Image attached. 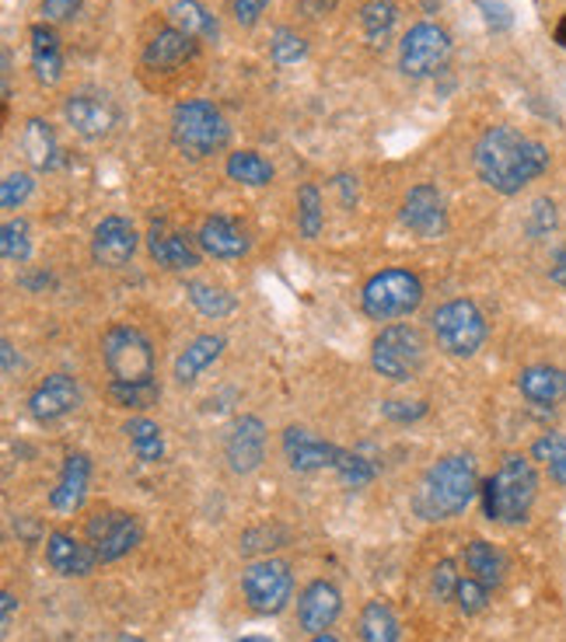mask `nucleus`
I'll return each mask as SVG.
<instances>
[{"label": "nucleus", "mask_w": 566, "mask_h": 642, "mask_svg": "<svg viewBox=\"0 0 566 642\" xmlns=\"http://www.w3.org/2000/svg\"><path fill=\"white\" fill-rule=\"evenodd\" d=\"M472 161H475V175L493 192L514 196L549 168V147L535 137H525L514 126H490L479 137Z\"/></svg>", "instance_id": "nucleus-1"}, {"label": "nucleus", "mask_w": 566, "mask_h": 642, "mask_svg": "<svg viewBox=\"0 0 566 642\" xmlns=\"http://www.w3.org/2000/svg\"><path fill=\"white\" fill-rule=\"evenodd\" d=\"M475 493H479L475 461L469 454H448L438 464H430L427 475L420 478L417 493H412V511L430 524L451 520L469 511Z\"/></svg>", "instance_id": "nucleus-2"}, {"label": "nucleus", "mask_w": 566, "mask_h": 642, "mask_svg": "<svg viewBox=\"0 0 566 642\" xmlns=\"http://www.w3.org/2000/svg\"><path fill=\"white\" fill-rule=\"evenodd\" d=\"M483 511L500 524H525L538 496V472L528 457L507 454L493 478L483 482Z\"/></svg>", "instance_id": "nucleus-3"}, {"label": "nucleus", "mask_w": 566, "mask_h": 642, "mask_svg": "<svg viewBox=\"0 0 566 642\" xmlns=\"http://www.w3.org/2000/svg\"><path fill=\"white\" fill-rule=\"evenodd\" d=\"M171 144H176L186 158L203 161L210 154H221L231 144V126L224 113L207 98L179 102L171 113Z\"/></svg>", "instance_id": "nucleus-4"}, {"label": "nucleus", "mask_w": 566, "mask_h": 642, "mask_svg": "<svg viewBox=\"0 0 566 642\" xmlns=\"http://www.w3.org/2000/svg\"><path fill=\"white\" fill-rule=\"evenodd\" d=\"M423 304V283L409 270H381L364 283L360 307L375 322H396L409 318Z\"/></svg>", "instance_id": "nucleus-5"}, {"label": "nucleus", "mask_w": 566, "mask_h": 642, "mask_svg": "<svg viewBox=\"0 0 566 642\" xmlns=\"http://www.w3.org/2000/svg\"><path fill=\"white\" fill-rule=\"evenodd\" d=\"M427 364V343L412 325H385L371 343V367L391 385L412 381Z\"/></svg>", "instance_id": "nucleus-6"}, {"label": "nucleus", "mask_w": 566, "mask_h": 642, "mask_svg": "<svg viewBox=\"0 0 566 642\" xmlns=\"http://www.w3.org/2000/svg\"><path fill=\"white\" fill-rule=\"evenodd\" d=\"M430 328H433L438 346L448 352V357H459V360L475 357L486 343V318H483V312H479V304L469 297L441 304L430 318Z\"/></svg>", "instance_id": "nucleus-7"}, {"label": "nucleus", "mask_w": 566, "mask_h": 642, "mask_svg": "<svg viewBox=\"0 0 566 642\" xmlns=\"http://www.w3.org/2000/svg\"><path fill=\"white\" fill-rule=\"evenodd\" d=\"M102 360L113 381H155V349L134 325H113L105 331Z\"/></svg>", "instance_id": "nucleus-8"}, {"label": "nucleus", "mask_w": 566, "mask_h": 642, "mask_svg": "<svg viewBox=\"0 0 566 642\" xmlns=\"http://www.w3.org/2000/svg\"><path fill=\"white\" fill-rule=\"evenodd\" d=\"M451 60V35L448 29L433 25V21H420L412 25L399 42V71L409 81H427L441 74Z\"/></svg>", "instance_id": "nucleus-9"}, {"label": "nucleus", "mask_w": 566, "mask_h": 642, "mask_svg": "<svg viewBox=\"0 0 566 642\" xmlns=\"http://www.w3.org/2000/svg\"><path fill=\"white\" fill-rule=\"evenodd\" d=\"M242 593H245V604L255 614H280L291 604V593H294L291 566L283 559H270V556L249 562L242 572Z\"/></svg>", "instance_id": "nucleus-10"}, {"label": "nucleus", "mask_w": 566, "mask_h": 642, "mask_svg": "<svg viewBox=\"0 0 566 642\" xmlns=\"http://www.w3.org/2000/svg\"><path fill=\"white\" fill-rule=\"evenodd\" d=\"M63 119H67V126L77 133V137L102 140L116 129L119 108L105 92H88V87H84V92H74V95H67V102H63Z\"/></svg>", "instance_id": "nucleus-11"}, {"label": "nucleus", "mask_w": 566, "mask_h": 642, "mask_svg": "<svg viewBox=\"0 0 566 642\" xmlns=\"http://www.w3.org/2000/svg\"><path fill=\"white\" fill-rule=\"evenodd\" d=\"M144 538V527L134 514H123V511H105L95 514L88 520V541L98 548V559L102 562H116L123 556H129Z\"/></svg>", "instance_id": "nucleus-12"}, {"label": "nucleus", "mask_w": 566, "mask_h": 642, "mask_svg": "<svg viewBox=\"0 0 566 642\" xmlns=\"http://www.w3.org/2000/svg\"><path fill=\"white\" fill-rule=\"evenodd\" d=\"M402 224L423 241L441 238L448 231V210H444L441 189L430 182L412 186L402 199Z\"/></svg>", "instance_id": "nucleus-13"}, {"label": "nucleus", "mask_w": 566, "mask_h": 642, "mask_svg": "<svg viewBox=\"0 0 566 642\" xmlns=\"http://www.w3.org/2000/svg\"><path fill=\"white\" fill-rule=\"evenodd\" d=\"M228 469L234 475H252L266 461V423L259 415H238L224 444Z\"/></svg>", "instance_id": "nucleus-14"}, {"label": "nucleus", "mask_w": 566, "mask_h": 642, "mask_svg": "<svg viewBox=\"0 0 566 642\" xmlns=\"http://www.w3.org/2000/svg\"><path fill=\"white\" fill-rule=\"evenodd\" d=\"M140 234L126 217H105L92 234V259L105 270H123V265L137 255Z\"/></svg>", "instance_id": "nucleus-15"}, {"label": "nucleus", "mask_w": 566, "mask_h": 642, "mask_svg": "<svg viewBox=\"0 0 566 642\" xmlns=\"http://www.w3.org/2000/svg\"><path fill=\"white\" fill-rule=\"evenodd\" d=\"M339 451L343 448L315 436L312 430H304V427H287V430H283V457H287V464H291L294 472L308 475V472H322V469H336Z\"/></svg>", "instance_id": "nucleus-16"}, {"label": "nucleus", "mask_w": 566, "mask_h": 642, "mask_svg": "<svg viewBox=\"0 0 566 642\" xmlns=\"http://www.w3.org/2000/svg\"><path fill=\"white\" fill-rule=\"evenodd\" d=\"M81 402V388L71 373H50L46 381H39L29 394V412L35 423H56V419L71 415Z\"/></svg>", "instance_id": "nucleus-17"}, {"label": "nucleus", "mask_w": 566, "mask_h": 642, "mask_svg": "<svg viewBox=\"0 0 566 642\" xmlns=\"http://www.w3.org/2000/svg\"><path fill=\"white\" fill-rule=\"evenodd\" d=\"M343 611V593L329 583V580H315L304 587V593L297 597V622L304 632L322 635L336 625V618Z\"/></svg>", "instance_id": "nucleus-18"}, {"label": "nucleus", "mask_w": 566, "mask_h": 642, "mask_svg": "<svg viewBox=\"0 0 566 642\" xmlns=\"http://www.w3.org/2000/svg\"><path fill=\"white\" fill-rule=\"evenodd\" d=\"M147 252H150V259L171 273H189L203 259L196 238H189L182 231H171L168 224H155V231L147 234Z\"/></svg>", "instance_id": "nucleus-19"}, {"label": "nucleus", "mask_w": 566, "mask_h": 642, "mask_svg": "<svg viewBox=\"0 0 566 642\" xmlns=\"http://www.w3.org/2000/svg\"><path fill=\"white\" fill-rule=\"evenodd\" d=\"M46 562L60 577H88L102 559L92 541H77L67 530H53L46 538Z\"/></svg>", "instance_id": "nucleus-20"}, {"label": "nucleus", "mask_w": 566, "mask_h": 642, "mask_svg": "<svg viewBox=\"0 0 566 642\" xmlns=\"http://www.w3.org/2000/svg\"><path fill=\"white\" fill-rule=\"evenodd\" d=\"M196 53H200V39H192L179 29H158V35L147 42L144 50V66L147 71H158V74H168V71H179L182 63H189Z\"/></svg>", "instance_id": "nucleus-21"}, {"label": "nucleus", "mask_w": 566, "mask_h": 642, "mask_svg": "<svg viewBox=\"0 0 566 642\" xmlns=\"http://www.w3.org/2000/svg\"><path fill=\"white\" fill-rule=\"evenodd\" d=\"M196 245H200L203 255L210 259H221V262H231V259H242L249 255V234L234 224L231 217H207L200 224V234H196Z\"/></svg>", "instance_id": "nucleus-22"}, {"label": "nucleus", "mask_w": 566, "mask_h": 642, "mask_svg": "<svg viewBox=\"0 0 566 642\" xmlns=\"http://www.w3.org/2000/svg\"><path fill=\"white\" fill-rule=\"evenodd\" d=\"M88 482H92V461L88 454H71L63 461V472L56 485L50 490V506L56 514H77L88 496Z\"/></svg>", "instance_id": "nucleus-23"}, {"label": "nucleus", "mask_w": 566, "mask_h": 642, "mask_svg": "<svg viewBox=\"0 0 566 642\" xmlns=\"http://www.w3.org/2000/svg\"><path fill=\"white\" fill-rule=\"evenodd\" d=\"M29 53H32L35 81L53 87L63 77V50H60V35L50 21H35L29 29Z\"/></svg>", "instance_id": "nucleus-24"}, {"label": "nucleus", "mask_w": 566, "mask_h": 642, "mask_svg": "<svg viewBox=\"0 0 566 642\" xmlns=\"http://www.w3.org/2000/svg\"><path fill=\"white\" fill-rule=\"evenodd\" d=\"M517 388H521V394H525L532 406L553 409L559 398L566 394V373L549 367V364H535L528 370H521Z\"/></svg>", "instance_id": "nucleus-25"}, {"label": "nucleus", "mask_w": 566, "mask_h": 642, "mask_svg": "<svg viewBox=\"0 0 566 642\" xmlns=\"http://www.w3.org/2000/svg\"><path fill=\"white\" fill-rule=\"evenodd\" d=\"M228 346L224 336H200V339H192L179 357H176V370H171V378H176L179 385H192L200 373L221 357Z\"/></svg>", "instance_id": "nucleus-26"}, {"label": "nucleus", "mask_w": 566, "mask_h": 642, "mask_svg": "<svg viewBox=\"0 0 566 642\" xmlns=\"http://www.w3.org/2000/svg\"><path fill=\"white\" fill-rule=\"evenodd\" d=\"M465 569H469V577H475L479 583H486L490 590H496L507 577V559L496 545L475 538V541L465 545Z\"/></svg>", "instance_id": "nucleus-27"}, {"label": "nucleus", "mask_w": 566, "mask_h": 642, "mask_svg": "<svg viewBox=\"0 0 566 642\" xmlns=\"http://www.w3.org/2000/svg\"><path fill=\"white\" fill-rule=\"evenodd\" d=\"M21 150L25 158L32 161V168L39 171H50L60 161V144H56V133L46 119H29L25 129H21Z\"/></svg>", "instance_id": "nucleus-28"}, {"label": "nucleus", "mask_w": 566, "mask_h": 642, "mask_svg": "<svg viewBox=\"0 0 566 642\" xmlns=\"http://www.w3.org/2000/svg\"><path fill=\"white\" fill-rule=\"evenodd\" d=\"M168 25L192 39H217V18L200 4V0H176L168 8Z\"/></svg>", "instance_id": "nucleus-29"}, {"label": "nucleus", "mask_w": 566, "mask_h": 642, "mask_svg": "<svg viewBox=\"0 0 566 642\" xmlns=\"http://www.w3.org/2000/svg\"><path fill=\"white\" fill-rule=\"evenodd\" d=\"M123 433L129 436V444H134L137 461H144V464H158V461L165 457V433H161V427L155 423V419H147V415L126 419V423H123Z\"/></svg>", "instance_id": "nucleus-30"}, {"label": "nucleus", "mask_w": 566, "mask_h": 642, "mask_svg": "<svg viewBox=\"0 0 566 642\" xmlns=\"http://www.w3.org/2000/svg\"><path fill=\"white\" fill-rule=\"evenodd\" d=\"M224 171H228L231 182L249 186V189H263V186L273 182V165L259 150H234V154H228Z\"/></svg>", "instance_id": "nucleus-31"}, {"label": "nucleus", "mask_w": 566, "mask_h": 642, "mask_svg": "<svg viewBox=\"0 0 566 642\" xmlns=\"http://www.w3.org/2000/svg\"><path fill=\"white\" fill-rule=\"evenodd\" d=\"M399 618L385 601H367L360 611V642H399Z\"/></svg>", "instance_id": "nucleus-32"}, {"label": "nucleus", "mask_w": 566, "mask_h": 642, "mask_svg": "<svg viewBox=\"0 0 566 642\" xmlns=\"http://www.w3.org/2000/svg\"><path fill=\"white\" fill-rule=\"evenodd\" d=\"M399 25V8L391 0H367L360 8V29L371 46H385Z\"/></svg>", "instance_id": "nucleus-33"}, {"label": "nucleus", "mask_w": 566, "mask_h": 642, "mask_svg": "<svg viewBox=\"0 0 566 642\" xmlns=\"http://www.w3.org/2000/svg\"><path fill=\"white\" fill-rule=\"evenodd\" d=\"M161 388L158 381H113L108 385V402L126 412H144L150 406H158Z\"/></svg>", "instance_id": "nucleus-34"}, {"label": "nucleus", "mask_w": 566, "mask_h": 642, "mask_svg": "<svg viewBox=\"0 0 566 642\" xmlns=\"http://www.w3.org/2000/svg\"><path fill=\"white\" fill-rule=\"evenodd\" d=\"M186 294H189V304L200 312L203 318H228L234 307H238V301H234V294H228L224 286H213V283H189L186 286Z\"/></svg>", "instance_id": "nucleus-35"}, {"label": "nucleus", "mask_w": 566, "mask_h": 642, "mask_svg": "<svg viewBox=\"0 0 566 642\" xmlns=\"http://www.w3.org/2000/svg\"><path fill=\"white\" fill-rule=\"evenodd\" d=\"M297 228L308 241H315L325 228V203H322L318 186H312V182H304L297 189Z\"/></svg>", "instance_id": "nucleus-36"}, {"label": "nucleus", "mask_w": 566, "mask_h": 642, "mask_svg": "<svg viewBox=\"0 0 566 642\" xmlns=\"http://www.w3.org/2000/svg\"><path fill=\"white\" fill-rule=\"evenodd\" d=\"M0 255H4L8 262H29L32 255V228L29 220L21 217H11L4 220V228H0Z\"/></svg>", "instance_id": "nucleus-37"}, {"label": "nucleus", "mask_w": 566, "mask_h": 642, "mask_svg": "<svg viewBox=\"0 0 566 642\" xmlns=\"http://www.w3.org/2000/svg\"><path fill=\"white\" fill-rule=\"evenodd\" d=\"M532 457L549 469L556 485H566V433H546L532 444Z\"/></svg>", "instance_id": "nucleus-38"}, {"label": "nucleus", "mask_w": 566, "mask_h": 642, "mask_svg": "<svg viewBox=\"0 0 566 642\" xmlns=\"http://www.w3.org/2000/svg\"><path fill=\"white\" fill-rule=\"evenodd\" d=\"M270 56L276 66H294L308 56V42H304L294 29H276L270 39Z\"/></svg>", "instance_id": "nucleus-39"}, {"label": "nucleus", "mask_w": 566, "mask_h": 642, "mask_svg": "<svg viewBox=\"0 0 566 642\" xmlns=\"http://www.w3.org/2000/svg\"><path fill=\"white\" fill-rule=\"evenodd\" d=\"M346 485H354V490H360V485H367L375 478V464L354 454V451H339V461H336V469H333Z\"/></svg>", "instance_id": "nucleus-40"}, {"label": "nucleus", "mask_w": 566, "mask_h": 642, "mask_svg": "<svg viewBox=\"0 0 566 642\" xmlns=\"http://www.w3.org/2000/svg\"><path fill=\"white\" fill-rule=\"evenodd\" d=\"M35 189V179L29 171H11L4 182H0V207L4 210H21L25 207V199L32 196Z\"/></svg>", "instance_id": "nucleus-41"}, {"label": "nucleus", "mask_w": 566, "mask_h": 642, "mask_svg": "<svg viewBox=\"0 0 566 642\" xmlns=\"http://www.w3.org/2000/svg\"><path fill=\"white\" fill-rule=\"evenodd\" d=\"M454 601H459L462 614H479V611H486V604H490V587L479 583L475 577H462L459 590H454Z\"/></svg>", "instance_id": "nucleus-42"}, {"label": "nucleus", "mask_w": 566, "mask_h": 642, "mask_svg": "<svg viewBox=\"0 0 566 642\" xmlns=\"http://www.w3.org/2000/svg\"><path fill=\"white\" fill-rule=\"evenodd\" d=\"M459 566H454L451 559L438 562V569H433V577H430V593H433V601H454V590H459V572H454Z\"/></svg>", "instance_id": "nucleus-43"}, {"label": "nucleus", "mask_w": 566, "mask_h": 642, "mask_svg": "<svg viewBox=\"0 0 566 642\" xmlns=\"http://www.w3.org/2000/svg\"><path fill=\"white\" fill-rule=\"evenodd\" d=\"M556 203L553 199H535V207L528 213V234L532 238H546L549 231H556Z\"/></svg>", "instance_id": "nucleus-44"}, {"label": "nucleus", "mask_w": 566, "mask_h": 642, "mask_svg": "<svg viewBox=\"0 0 566 642\" xmlns=\"http://www.w3.org/2000/svg\"><path fill=\"white\" fill-rule=\"evenodd\" d=\"M381 415L391 419V423H412V419L427 415V406L423 402H399V398H388V402H381Z\"/></svg>", "instance_id": "nucleus-45"}, {"label": "nucleus", "mask_w": 566, "mask_h": 642, "mask_svg": "<svg viewBox=\"0 0 566 642\" xmlns=\"http://www.w3.org/2000/svg\"><path fill=\"white\" fill-rule=\"evenodd\" d=\"M266 8H270V0H231V18L242 29H252L259 25V18L266 14Z\"/></svg>", "instance_id": "nucleus-46"}, {"label": "nucleus", "mask_w": 566, "mask_h": 642, "mask_svg": "<svg viewBox=\"0 0 566 642\" xmlns=\"http://www.w3.org/2000/svg\"><path fill=\"white\" fill-rule=\"evenodd\" d=\"M84 0H42V21L60 25V21H71L81 11Z\"/></svg>", "instance_id": "nucleus-47"}, {"label": "nucleus", "mask_w": 566, "mask_h": 642, "mask_svg": "<svg viewBox=\"0 0 566 642\" xmlns=\"http://www.w3.org/2000/svg\"><path fill=\"white\" fill-rule=\"evenodd\" d=\"M479 11H483L486 25H490L493 32L511 29V8H507V4H500V0H479Z\"/></svg>", "instance_id": "nucleus-48"}, {"label": "nucleus", "mask_w": 566, "mask_h": 642, "mask_svg": "<svg viewBox=\"0 0 566 642\" xmlns=\"http://www.w3.org/2000/svg\"><path fill=\"white\" fill-rule=\"evenodd\" d=\"M301 8L308 18H322V14H329L336 8V0H301Z\"/></svg>", "instance_id": "nucleus-49"}, {"label": "nucleus", "mask_w": 566, "mask_h": 642, "mask_svg": "<svg viewBox=\"0 0 566 642\" xmlns=\"http://www.w3.org/2000/svg\"><path fill=\"white\" fill-rule=\"evenodd\" d=\"M14 608H18V597H14L11 590L0 593V611H4V632L14 625Z\"/></svg>", "instance_id": "nucleus-50"}, {"label": "nucleus", "mask_w": 566, "mask_h": 642, "mask_svg": "<svg viewBox=\"0 0 566 642\" xmlns=\"http://www.w3.org/2000/svg\"><path fill=\"white\" fill-rule=\"evenodd\" d=\"M0 357H4V373L11 378V373L21 367V357H14V343H11V339H4V343H0Z\"/></svg>", "instance_id": "nucleus-51"}, {"label": "nucleus", "mask_w": 566, "mask_h": 642, "mask_svg": "<svg viewBox=\"0 0 566 642\" xmlns=\"http://www.w3.org/2000/svg\"><path fill=\"white\" fill-rule=\"evenodd\" d=\"M336 189L343 192V203H346V207H350L354 199H357V179H350V175H339V179H336Z\"/></svg>", "instance_id": "nucleus-52"}, {"label": "nucleus", "mask_w": 566, "mask_h": 642, "mask_svg": "<svg viewBox=\"0 0 566 642\" xmlns=\"http://www.w3.org/2000/svg\"><path fill=\"white\" fill-rule=\"evenodd\" d=\"M549 276H553V283H559V286H566V245L556 252V259H553V270H549Z\"/></svg>", "instance_id": "nucleus-53"}, {"label": "nucleus", "mask_w": 566, "mask_h": 642, "mask_svg": "<svg viewBox=\"0 0 566 642\" xmlns=\"http://www.w3.org/2000/svg\"><path fill=\"white\" fill-rule=\"evenodd\" d=\"M553 35H556V42H559V46L566 50V14L559 18V25H556V32H553Z\"/></svg>", "instance_id": "nucleus-54"}, {"label": "nucleus", "mask_w": 566, "mask_h": 642, "mask_svg": "<svg viewBox=\"0 0 566 642\" xmlns=\"http://www.w3.org/2000/svg\"><path fill=\"white\" fill-rule=\"evenodd\" d=\"M312 642H339L333 632H322V635H312Z\"/></svg>", "instance_id": "nucleus-55"}, {"label": "nucleus", "mask_w": 566, "mask_h": 642, "mask_svg": "<svg viewBox=\"0 0 566 642\" xmlns=\"http://www.w3.org/2000/svg\"><path fill=\"white\" fill-rule=\"evenodd\" d=\"M238 642H273V639H266V635H245V639H238Z\"/></svg>", "instance_id": "nucleus-56"}, {"label": "nucleus", "mask_w": 566, "mask_h": 642, "mask_svg": "<svg viewBox=\"0 0 566 642\" xmlns=\"http://www.w3.org/2000/svg\"><path fill=\"white\" fill-rule=\"evenodd\" d=\"M116 642H144V639H140V635H119Z\"/></svg>", "instance_id": "nucleus-57"}]
</instances>
